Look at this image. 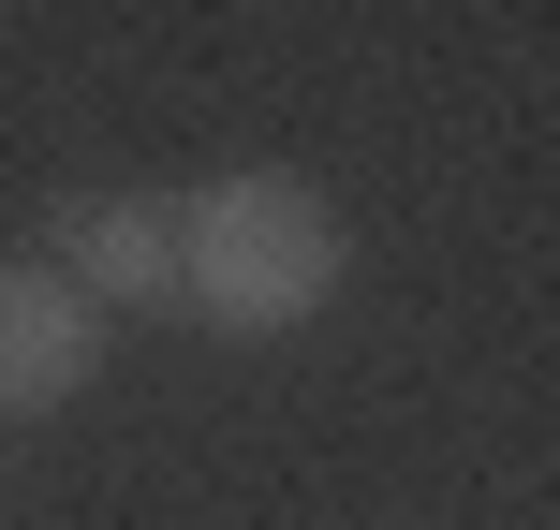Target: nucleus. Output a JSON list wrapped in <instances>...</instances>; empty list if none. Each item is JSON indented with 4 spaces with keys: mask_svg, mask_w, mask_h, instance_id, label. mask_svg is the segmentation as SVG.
Here are the masks:
<instances>
[{
    "mask_svg": "<svg viewBox=\"0 0 560 530\" xmlns=\"http://www.w3.org/2000/svg\"><path fill=\"white\" fill-rule=\"evenodd\" d=\"M354 280V222H339L310 177H207V192H177V309L222 339H295L310 309Z\"/></svg>",
    "mask_w": 560,
    "mask_h": 530,
    "instance_id": "1",
    "label": "nucleus"
},
{
    "mask_svg": "<svg viewBox=\"0 0 560 530\" xmlns=\"http://www.w3.org/2000/svg\"><path fill=\"white\" fill-rule=\"evenodd\" d=\"M104 325H118V309H89L59 266H0V413H59V398H89Z\"/></svg>",
    "mask_w": 560,
    "mask_h": 530,
    "instance_id": "2",
    "label": "nucleus"
},
{
    "mask_svg": "<svg viewBox=\"0 0 560 530\" xmlns=\"http://www.w3.org/2000/svg\"><path fill=\"white\" fill-rule=\"evenodd\" d=\"M45 266L89 309H177V207L163 192H89V207H59Z\"/></svg>",
    "mask_w": 560,
    "mask_h": 530,
    "instance_id": "3",
    "label": "nucleus"
}]
</instances>
